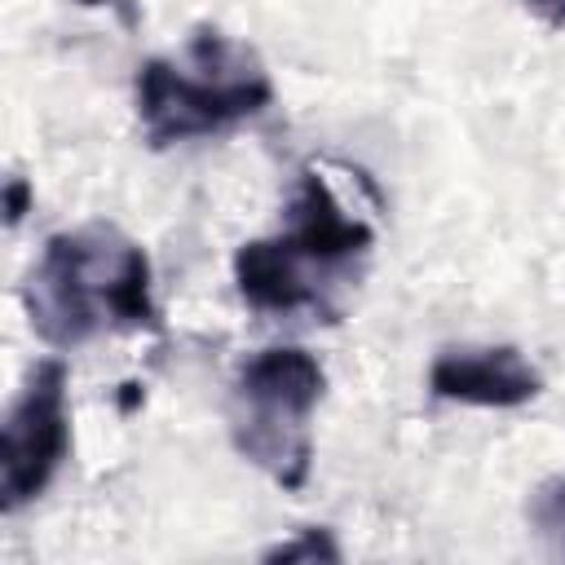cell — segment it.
I'll return each mask as SVG.
<instances>
[{"instance_id": "4", "label": "cell", "mask_w": 565, "mask_h": 565, "mask_svg": "<svg viewBox=\"0 0 565 565\" xmlns=\"http://www.w3.org/2000/svg\"><path fill=\"white\" fill-rule=\"evenodd\" d=\"M327 393V371L309 349L274 344L238 366L230 437L243 459L265 468L282 490H300L313 463L309 415Z\"/></svg>"}, {"instance_id": "5", "label": "cell", "mask_w": 565, "mask_h": 565, "mask_svg": "<svg viewBox=\"0 0 565 565\" xmlns=\"http://www.w3.org/2000/svg\"><path fill=\"white\" fill-rule=\"evenodd\" d=\"M66 384H71L66 362L40 358L4 415V433H0V503H4V512H18L22 503L40 499L71 455Z\"/></svg>"}, {"instance_id": "8", "label": "cell", "mask_w": 565, "mask_h": 565, "mask_svg": "<svg viewBox=\"0 0 565 565\" xmlns=\"http://www.w3.org/2000/svg\"><path fill=\"white\" fill-rule=\"evenodd\" d=\"M26 207H31V185L22 177H9V185H4V216H9V225H18Z\"/></svg>"}, {"instance_id": "7", "label": "cell", "mask_w": 565, "mask_h": 565, "mask_svg": "<svg viewBox=\"0 0 565 565\" xmlns=\"http://www.w3.org/2000/svg\"><path fill=\"white\" fill-rule=\"evenodd\" d=\"M265 561H340V547L331 539V530L313 525V530H300L291 543H278L265 552Z\"/></svg>"}, {"instance_id": "6", "label": "cell", "mask_w": 565, "mask_h": 565, "mask_svg": "<svg viewBox=\"0 0 565 565\" xmlns=\"http://www.w3.org/2000/svg\"><path fill=\"white\" fill-rule=\"evenodd\" d=\"M543 388V375L512 344H455L428 366V393L459 406H525Z\"/></svg>"}, {"instance_id": "2", "label": "cell", "mask_w": 565, "mask_h": 565, "mask_svg": "<svg viewBox=\"0 0 565 565\" xmlns=\"http://www.w3.org/2000/svg\"><path fill=\"white\" fill-rule=\"evenodd\" d=\"M371 225L349 216L322 172H300L291 230L252 238L234 252V287L260 313H296L322 305L327 282L371 252Z\"/></svg>"}, {"instance_id": "11", "label": "cell", "mask_w": 565, "mask_h": 565, "mask_svg": "<svg viewBox=\"0 0 565 565\" xmlns=\"http://www.w3.org/2000/svg\"><path fill=\"white\" fill-rule=\"evenodd\" d=\"M79 4H115V9H119V13H124V18H128V22H132V9H128V4H124V0H79Z\"/></svg>"}, {"instance_id": "3", "label": "cell", "mask_w": 565, "mask_h": 565, "mask_svg": "<svg viewBox=\"0 0 565 565\" xmlns=\"http://www.w3.org/2000/svg\"><path fill=\"white\" fill-rule=\"evenodd\" d=\"M274 102L265 66L221 31L190 40V62L150 57L137 66V115L150 146L225 132Z\"/></svg>"}, {"instance_id": "9", "label": "cell", "mask_w": 565, "mask_h": 565, "mask_svg": "<svg viewBox=\"0 0 565 565\" xmlns=\"http://www.w3.org/2000/svg\"><path fill=\"white\" fill-rule=\"evenodd\" d=\"M525 9H534L547 26H565V0H525Z\"/></svg>"}, {"instance_id": "10", "label": "cell", "mask_w": 565, "mask_h": 565, "mask_svg": "<svg viewBox=\"0 0 565 565\" xmlns=\"http://www.w3.org/2000/svg\"><path fill=\"white\" fill-rule=\"evenodd\" d=\"M547 503H552V516L565 525V486H556V490L547 494Z\"/></svg>"}, {"instance_id": "1", "label": "cell", "mask_w": 565, "mask_h": 565, "mask_svg": "<svg viewBox=\"0 0 565 565\" xmlns=\"http://www.w3.org/2000/svg\"><path fill=\"white\" fill-rule=\"evenodd\" d=\"M26 313L35 335L53 349H75L110 322L159 331L150 256L110 225L62 230L44 243L26 278Z\"/></svg>"}]
</instances>
